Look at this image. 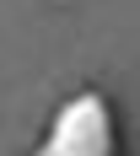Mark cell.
<instances>
[{
    "label": "cell",
    "mask_w": 140,
    "mask_h": 156,
    "mask_svg": "<svg viewBox=\"0 0 140 156\" xmlns=\"http://www.w3.org/2000/svg\"><path fill=\"white\" fill-rule=\"evenodd\" d=\"M48 156H113V113L97 92H81L59 108Z\"/></svg>",
    "instance_id": "6da1fadb"
}]
</instances>
